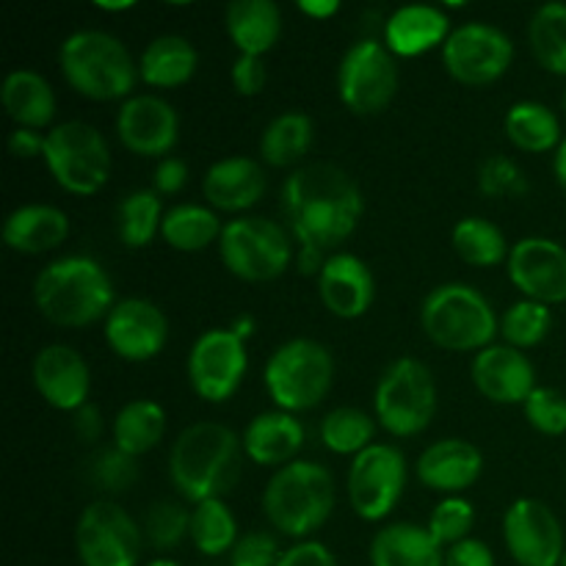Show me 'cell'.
<instances>
[{
    "label": "cell",
    "instance_id": "7",
    "mask_svg": "<svg viewBox=\"0 0 566 566\" xmlns=\"http://www.w3.org/2000/svg\"><path fill=\"white\" fill-rule=\"evenodd\" d=\"M269 398L282 412L315 409L335 385V357L329 348L310 337H293L274 348L263 370Z\"/></svg>",
    "mask_w": 566,
    "mask_h": 566
},
{
    "label": "cell",
    "instance_id": "13",
    "mask_svg": "<svg viewBox=\"0 0 566 566\" xmlns=\"http://www.w3.org/2000/svg\"><path fill=\"white\" fill-rule=\"evenodd\" d=\"M407 490V459L396 446L374 442L352 459L348 468V501L365 523H381L401 503Z\"/></svg>",
    "mask_w": 566,
    "mask_h": 566
},
{
    "label": "cell",
    "instance_id": "43",
    "mask_svg": "<svg viewBox=\"0 0 566 566\" xmlns=\"http://www.w3.org/2000/svg\"><path fill=\"white\" fill-rule=\"evenodd\" d=\"M86 475L97 492H103V495H119V492L130 490L138 481V464L136 459L127 457L116 446L97 448L88 457Z\"/></svg>",
    "mask_w": 566,
    "mask_h": 566
},
{
    "label": "cell",
    "instance_id": "57",
    "mask_svg": "<svg viewBox=\"0 0 566 566\" xmlns=\"http://www.w3.org/2000/svg\"><path fill=\"white\" fill-rule=\"evenodd\" d=\"M553 169H556L558 182H562V188L566 191V136H564L562 147L556 149V158H553Z\"/></svg>",
    "mask_w": 566,
    "mask_h": 566
},
{
    "label": "cell",
    "instance_id": "60",
    "mask_svg": "<svg viewBox=\"0 0 566 566\" xmlns=\"http://www.w3.org/2000/svg\"><path fill=\"white\" fill-rule=\"evenodd\" d=\"M558 566H566V551H564V558H562V564H558Z\"/></svg>",
    "mask_w": 566,
    "mask_h": 566
},
{
    "label": "cell",
    "instance_id": "12",
    "mask_svg": "<svg viewBox=\"0 0 566 566\" xmlns=\"http://www.w3.org/2000/svg\"><path fill=\"white\" fill-rule=\"evenodd\" d=\"M75 551L83 566H138L144 531L119 503L103 497L77 517Z\"/></svg>",
    "mask_w": 566,
    "mask_h": 566
},
{
    "label": "cell",
    "instance_id": "55",
    "mask_svg": "<svg viewBox=\"0 0 566 566\" xmlns=\"http://www.w3.org/2000/svg\"><path fill=\"white\" fill-rule=\"evenodd\" d=\"M298 11L313 17V20H329V17H335L340 11V3L337 0H302Z\"/></svg>",
    "mask_w": 566,
    "mask_h": 566
},
{
    "label": "cell",
    "instance_id": "24",
    "mask_svg": "<svg viewBox=\"0 0 566 566\" xmlns=\"http://www.w3.org/2000/svg\"><path fill=\"white\" fill-rule=\"evenodd\" d=\"M265 186L263 166L243 155L216 160L202 177V193L216 213H247L263 199Z\"/></svg>",
    "mask_w": 566,
    "mask_h": 566
},
{
    "label": "cell",
    "instance_id": "4",
    "mask_svg": "<svg viewBox=\"0 0 566 566\" xmlns=\"http://www.w3.org/2000/svg\"><path fill=\"white\" fill-rule=\"evenodd\" d=\"M59 66L64 81L94 103L130 99L138 83V61L122 39L105 31H75L61 42Z\"/></svg>",
    "mask_w": 566,
    "mask_h": 566
},
{
    "label": "cell",
    "instance_id": "14",
    "mask_svg": "<svg viewBox=\"0 0 566 566\" xmlns=\"http://www.w3.org/2000/svg\"><path fill=\"white\" fill-rule=\"evenodd\" d=\"M514 61V42L490 22H464L442 44V66L462 86H490Z\"/></svg>",
    "mask_w": 566,
    "mask_h": 566
},
{
    "label": "cell",
    "instance_id": "28",
    "mask_svg": "<svg viewBox=\"0 0 566 566\" xmlns=\"http://www.w3.org/2000/svg\"><path fill=\"white\" fill-rule=\"evenodd\" d=\"M224 28L238 55L263 59L282 36V11L274 0H232L224 11Z\"/></svg>",
    "mask_w": 566,
    "mask_h": 566
},
{
    "label": "cell",
    "instance_id": "54",
    "mask_svg": "<svg viewBox=\"0 0 566 566\" xmlns=\"http://www.w3.org/2000/svg\"><path fill=\"white\" fill-rule=\"evenodd\" d=\"M326 260H329V252H324V249L298 247V254H296L298 274H302V276H321Z\"/></svg>",
    "mask_w": 566,
    "mask_h": 566
},
{
    "label": "cell",
    "instance_id": "6",
    "mask_svg": "<svg viewBox=\"0 0 566 566\" xmlns=\"http://www.w3.org/2000/svg\"><path fill=\"white\" fill-rule=\"evenodd\" d=\"M420 326L437 348L453 354L484 352L501 332L490 298L464 282L437 285L420 307Z\"/></svg>",
    "mask_w": 566,
    "mask_h": 566
},
{
    "label": "cell",
    "instance_id": "61",
    "mask_svg": "<svg viewBox=\"0 0 566 566\" xmlns=\"http://www.w3.org/2000/svg\"><path fill=\"white\" fill-rule=\"evenodd\" d=\"M564 111H566V92H564Z\"/></svg>",
    "mask_w": 566,
    "mask_h": 566
},
{
    "label": "cell",
    "instance_id": "51",
    "mask_svg": "<svg viewBox=\"0 0 566 566\" xmlns=\"http://www.w3.org/2000/svg\"><path fill=\"white\" fill-rule=\"evenodd\" d=\"M446 566H495V553L481 539H462L446 551Z\"/></svg>",
    "mask_w": 566,
    "mask_h": 566
},
{
    "label": "cell",
    "instance_id": "11",
    "mask_svg": "<svg viewBox=\"0 0 566 566\" xmlns=\"http://www.w3.org/2000/svg\"><path fill=\"white\" fill-rule=\"evenodd\" d=\"M340 103L357 116H376L390 108L398 94L396 55L379 39H359L337 66Z\"/></svg>",
    "mask_w": 566,
    "mask_h": 566
},
{
    "label": "cell",
    "instance_id": "34",
    "mask_svg": "<svg viewBox=\"0 0 566 566\" xmlns=\"http://www.w3.org/2000/svg\"><path fill=\"white\" fill-rule=\"evenodd\" d=\"M111 434H114V446L125 451L127 457H144L164 440L166 409L149 398H136L116 412Z\"/></svg>",
    "mask_w": 566,
    "mask_h": 566
},
{
    "label": "cell",
    "instance_id": "23",
    "mask_svg": "<svg viewBox=\"0 0 566 566\" xmlns=\"http://www.w3.org/2000/svg\"><path fill=\"white\" fill-rule=\"evenodd\" d=\"M415 473H418L420 484L426 490L453 497L459 492L470 490L481 479V473H484V453L473 442L448 437V440L431 442L420 453Z\"/></svg>",
    "mask_w": 566,
    "mask_h": 566
},
{
    "label": "cell",
    "instance_id": "41",
    "mask_svg": "<svg viewBox=\"0 0 566 566\" xmlns=\"http://www.w3.org/2000/svg\"><path fill=\"white\" fill-rule=\"evenodd\" d=\"M553 329V310L547 304L531 302V298H520L512 307L503 313L501 318V335L503 343L512 348H534L551 335Z\"/></svg>",
    "mask_w": 566,
    "mask_h": 566
},
{
    "label": "cell",
    "instance_id": "35",
    "mask_svg": "<svg viewBox=\"0 0 566 566\" xmlns=\"http://www.w3.org/2000/svg\"><path fill=\"white\" fill-rule=\"evenodd\" d=\"M221 227L219 213L205 205H175L166 210L164 227H160V238L169 243L177 252H202V249L213 247L221 241Z\"/></svg>",
    "mask_w": 566,
    "mask_h": 566
},
{
    "label": "cell",
    "instance_id": "1",
    "mask_svg": "<svg viewBox=\"0 0 566 566\" xmlns=\"http://www.w3.org/2000/svg\"><path fill=\"white\" fill-rule=\"evenodd\" d=\"M282 213L298 247L332 252L357 232L365 197L346 169L318 160L293 169L282 182Z\"/></svg>",
    "mask_w": 566,
    "mask_h": 566
},
{
    "label": "cell",
    "instance_id": "27",
    "mask_svg": "<svg viewBox=\"0 0 566 566\" xmlns=\"http://www.w3.org/2000/svg\"><path fill=\"white\" fill-rule=\"evenodd\" d=\"M66 238H70V216L53 205H20L3 221V243L11 252H53Z\"/></svg>",
    "mask_w": 566,
    "mask_h": 566
},
{
    "label": "cell",
    "instance_id": "56",
    "mask_svg": "<svg viewBox=\"0 0 566 566\" xmlns=\"http://www.w3.org/2000/svg\"><path fill=\"white\" fill-rule=\"evenodd\" d=\"M230 329L235 332V335L241 337L243 343H247L249 337L254 335V318H252V315H241V318H235V321H232V326H230Z\"/></svg>",
    "mask_w": 566,
    "mask_h": 566
},
{
    "label": "cell",
    "instance_id": "47",
    "mask_svg": "<svg viewBox=\"0 0 566 566\" xmlns=\"http://www.w3.org/2000/svg\"><path fill=\"white\" fill-rule=\"evenodd\" d=\"M282 558L280 545L265 531H249L235 542L230 553V566H276Z\"/></svg>",
    "mask_w": 566,
    "mask_h": 566
},
{
    "label": "cell",
    "instance_id": "19",
    "mask_svg": "<svg viewBox=\"0 0 566 566\" xmlns=\"http://www.w3.org/2000/svg\"><path fill=\"white\" fill-rule=\"evenodd\" d=\"M105 343L125 363H149L169 340V321L149 298H122L105 318Z\"/></svg>",
    "mask_w": 566,
    "mask_h": 566
},
{
    "label": "cell",
    "instance_id": "21",
    "mask_svg": "<svg viewBox=\"0 0 566 566\" xmlns=\"http://www.w3.org/2000/svg\"><path fill=\"white\" fill-rule=\"evenodd\" d=\"M473 385L486 401L501 403V407H523L536 390V368L528 354L506 343H492L490 348L479 352L470 365Z\"/></svg>",
    "mask_w": 566,
    "mask_h": 566
},
{
    "label": "cell",
    "instance_id": "26",
    "mask_svg": "<svg viewBox=\"0 0 566 566\" xmlns=\"http://www.w3.org/2000/svg\"><path fill=\"white\" fill-rule=\"evenodd\" d=\"M243 453L260 468H285L296 462V453L304 446V426L296 415L282 412H260L249 420L243 431Z\"/></svg>",
    "mask_w": 566,
    "mask_h": 566
},
{
    "label": "cell",
    "instance_id": "46",
    "mask_svg": "<svg viewBox=\"0 0 566 566\" xmlns=\"http://www.w3.org/2000/svg\"><path fill=\"white\" fill-rule=\"evenodd\" d=\"M525 420L531 429L545 437L566 434V396L553 387H536L528 401L523 403Z\"/></svg>",
    "mask_w": 566,
    "mask_h": 566
},
{
    "label": "cell",
    "instance_id": "17",
    "mask_svg": "<svg viewBox=\"0 0 566 566\" xmlns=\"http://www.w3.org/2000/svg\"><path fill=\"white\" fill-rule=\"evenodd\" d=\"M509 280L523 298L553 304L566 302V247L553 238H523L509 252Z\"/></svg>",
    "mask_w": 566,
    "mask_h": 566
},
{
    "label": "cell",
    "instance_id": "52",
    "mask_svg": "<svg viewBox=\"0 0 566 566\" xmlns=\"http://www.w3.org/2000/svg\"><path fill=\"white\" fill-rule=\"evenodd\" d=\"M9 153L20 160H33L44 155V136L42 130H31V127H17L9 136Z\"/></svg>",
    "mask_w": 566,
    "mask_h": 566
},
{
    "label": "cell",
    "instance_id": "22",
    "mask_svg": "<svg viewBox=\"0 0 566 566\" xmlns=\"http://www.w3.org/2000/svg\"><path fill=\"white\" fill-rule=\"evenodd\" d=\"M318 296L335 318L357 321L374 307L376 280L370 265L352 252H335L318 276Z\"/></svg>",
    "mask_w": 566,
    "mask_h": 566
},
{
    "label": "cell",
    "instance_id": "16",
    "mask_svg": "<svg viewBox=\"0 0 566 566\" xmlns=\"http://www.w3.org/2000/svg\"><path fill=\"white\" fill-rule=\"evenodd\" d=\"M503 542L520 566H558L564 558V528L553 509L536 497H517L503 514Z\"/></svg>",
    "mask_w": 566,
    "mask_h": 566
},
{
    "label": "cell",
    "instance_id": "31",
    "mask_svg": "<svg viewBox=\"0 0 566 566\" xmlns=\"http://www.w3.org/2000/svg\"><path fill=\"white\" fill-rule=\"evenodd\" d=\"M199 70V53L186 36L164 33L144 48L138 59V77L153 88L186 86Z\"/></svg>",
    "mask_w": 566,
    "mask_h": 566
},
{
    "label": "cell",
    "instance_id": "45",
    "mask_svg": "<svg viewBox=\"0 0 566 566\" xmlns=\"http://www.w3.org/2000/svg\"><path fill=\"white\" fill-rule=\"evenodd\" d=\"M473 525H475L473 503L453 495V497H442V501L437 503L426 528H429V534L434 536L442 547H453L462 539H468Z\"/></svg>",
    "mask_w": 566,
    "mask_h": 566
},
{
    "label": "cell",
    "instance_id": "15",
    "mask_svg": "<svg viewBox=\"0 0 566 566\" xmlns=\"http://www.w3.org/2000/svg\"><path fill=\"white\" fill-rule=\"evenodd\" d=\"M247 343L230 326L202 332L193 340L186 363L191 390L208 403L230 401L241 390L243 379H247Z\"/></svg>",
    "mask_w": 566,
    "mask_h": 566
},
{
    "label": "cell",
    "instance_id": "44",
    "mask_svg": "<svg viewBox=\"0 0 566 566\" xmlns=\"http://www.w3.org/2000/svg\"><path fill=\"white\" fill-rule=\"evenodd\" d=\"M479 191L486 199H517L528 193V177L517 160L506 155H490L479 166Z\"/></svg>",
    "mask_w": 566,
    "mask_h": 566
},
{
    "label": "cell",
    "instance_id": "40",
    "mask_svg": "<svg viewBox=\"0 0 566 566\" xmlns=\"http://www.w3.org/2000/svg\"><path fill=\"white\" fill-rule=\"evenodd\" d=\"M528 42L547 72L566 77V3H545L534 11Z\"/></svg>",
    "mask_w": 566,
    "mask_h": 566
},
{
    "label": "cell",
    "instance_id": "42",
    "mask_svg": "<svg viewBox=\"0 0 566 566\" xmlns=\"http://www.w3.org/2000/svg\"><path fill=\"white\" fill-rule=\"evenodd\" d=\"M144 542L153 551L169 553L191 536V509L177 501H158L144 514Z\"/></svg>",
    "mask_w": 566,
    "mask_h": 566
},
{
    "label": "cell",
    "instance_id": "38",
    "mask_svg": "<svg viewBox=\"0 0 566 566\" xmlns=\"http://www.w3.org/2000/svg\"><path fill=\"white\" fill-rule=\"evenodd\" d=\"M164 208H160V197L153 188H138L130 191L119 202L116 210V232L119 241L127 249H144L155 241V235L164 227Z\"/></svg>",
    "mask_w": 566,
    "mask_h": 566
},
{
    "label": "cell",
    "instance_id": "10",
    "mask_svg": "<svg viewBox=\"0 0 566 566\" xmlns=\"http://www.w3.org/2000/svg\"><path fill=\"white\" fill-rule=\"evenodd\" d=\"M221 263L243 282H271L287 271L293 243L280 221L263 216H238L227 221L219 241Z\"/></svg>",
    "mask_w": 566,
    "mask_h": 566
},
{
    "label": "cell",
    "instance_id": "53",
    "mask_svg": "<svg viewBox=\"0 0 566 566\" xmlns=\"http://www.w3.org/2000/svg\"><path fill=\"white\" fill-rule=\"evenodd\" d=\"M72 426H75V434L77 440L86 442V446H97V440L103 437V415H99V409L94 407L92 401L86 403V407H81L75 412V420H72Z\"/></svg>",
    "mask_w": 566,
    "mask_h": 566
},
{
    "label": "cell",
    "instance_id": "58",
    "mask_svg": "<svg viewBox=\"0 0 566 566\" xmlns=\"http://www.w3.org/2000/svg\"><path fill=\"white\" fill-rule=\"evenodd\" d=\"M133 0H125V3H97L99 11H108V14H116V11H130L133 9Z\"/></svg>",
    "mask_w": 566,
    "mask_h": 566
},
{
    "label": "cell",
    "instance_id": "5",
    "mask_svg": "<svg viewBox=\"0 0 566 566\" xmlns=\"http://www.w3.org/2000/svg\"><path fill=\"white\" fill-rule=\"evenodd\" d=\"M335 512V475L318 462L285 464L271 475L263 492V514L280 534L310 539Z\"/></svg>",
    "mask_w": 566,
    "mask_h": 566
},
{
    "label": "cell",
    "instance_id": "39",
    "mask_svg": "<svg viewBox=\"0 0 566 566\" xmlns=\"http://www.w3.org/2000/svg\"><path fill=\"white\" fill-rule=\"evenodd\" d=\"M376 418L357 407H337L321 420V442L337 457H359L374 446Z\"/></svg>",
    "mask_w": 566,
    "mask_h": 566
},
{
    "label": "cell",
    "instance_id": "20",
    "mask_svg": "<svg viewBox=\"0 0 566 566\" xmlns=\"http://www.w3.org/2000/svg\"><path fill=\"white\" fill-rule=\"evenodd\" d=\"M31 379L42 401L59 412L75 415L92 396V368L81 352L64 343H50L33 357Z\"/></svg>",
    "mask_w": 566,
    "mask_h": 566
},
{
    "label": "cell",
    "instance_id": "48",
    "mask_svg": "<svg viewBox=\"0 0 566 566\" xmlns=\"http://www.w3.org/2000/svg\"><path fill=\"white\" fill-rule=\"evenodd\" d=\"M230 77L241 97H258L265 83H269V70H265V61L258 59V55H238Z\"/></svg>",
    "mask_w": 566,
    "mask_h": 566
},
{
    "label": "cell",
    "instance_id": "2",
    "mask_svg": "<svg viewBox=\"0 0 566 566\" xmlns=\"http://www.w3.org/2000/svg\"><path fill=\"white\" fill-rule=\"evenodd\" d=\"M243 440L224 423L202 420L180 431L169 453V479L191 506L224 497L241 475Z\"/></svg>",
    "mask_w": 566,
    "mask_h": 566
},
{
    "label": "cell",
    "instance_id": "50",
    "mask_svg": "<svg viewBox=\"0 0 566 566\" xmlns=\"http://www.w3.org/2000/svg\"><path fill=\"white\" fill-rule=\"evenodd\" d=\"M276 566H337V558L324 542L304 539L296 542L293 547H287Z\"/></svg>",
    "mask_w": 566,
    "mask_h": 566
},
{
    "label": "cell",
    "instance_id": "59",
    "mask_svg": "<svg viewBox=\"0 0 566 566\" xmlns=\"http://www.w3.org/2000/svg\"><path fill=\"white\" fill-rule=\"evenodd\" d=\"M144 566H180L177 562H171V558H155V562L144 564Z\"/></svg>",
    "mask_w": 566,
    "mask_h": 566
},
{
    "label": "cell",
    "instance_id": "33",
    "mask_svg": "<svg viewBox=\"0 0 566 566\" xmlns=\"http://www.w3.org/2000/svg\"><path fill=\"white\" fill-rule=\"evenodd\" d=\"M503 130L514 147L534 155L553 153L564 142L558 116L553 114V108H547L545 103H536V99L514 103L503 119Z\"/></svg>",
    "mask_w": 566,
    "mask_h": 566
},
{
    "label": "cell",
    "instance_id": "36",
    "mask_svg": "<svg viewBox=\"0 0 566 566\" xmlns=\"http://www.w3.org/2000/svg\"><path fill=\"white\" fill-rule=\"evenodd\" d=\"M451 243L459 258L473 269H495L509 263V241L497 224L484 216H464L451 232Z\"/></svg>",
    "mask_w": 566,
    "mask_h": 566
},
{
    "label": "cell",
    "instance_id": "32",
    "mask_svg": "<svg viewBox=\"0 0 566 566\" xmlns=\"http://www.w3.org/2000/svg\"><path fill=\"white\" fill-rule=\"evenodd\" d=\"M315 125L302 111H285L265 125L260 136V158L274 169H291L302 164L304 155L313 149Z\"/></svg>",
    "mask_w": 566,
    "mask_h": 566
},
{
    "label": "cell",
    "instance_id": "30",
    "mask_svg": "<svg viewBox=\"0 0 566 566\" xmlns=\"http://www.w3.org/2000/svg\"><path fill=\"white\" fill-rule=\"evenodd\" d=\"M0 103L17 127L42 130L55 116V92L36 70H14L0 86Z\"/></svg>",
    "mask_w": 566,
    "mask_h": 566
},
{
    "label": "cell",
    "instance_id": "3",
    "mask_svg": "<svg viewBox=\"0 0 566 566\" xmlns=\"http://www.w3.org/2000/svg\"><path fill=\"white\" fill-rule=\"evenodd\" d=\"M33 304L50 324L81 329L108 318L116 304L108 271L86 254L53 260L33 280Z\"/></svg>",
    "mask_w": 566,
    "mask_h": 566
},
{
    "label": "cell",
    "instance_id": "37",
    "mask_svg": "<svg viewBox=\"0 0 566 566\" xmlns=\"http://www.w3.org/2000/svg\"><path fill=\"white\" fill-rule=\"evenodd\" d=\"M202 556L216 558L232 553L238 536V520L232 514V509L227 506L224 497H216V501H202L197 506H191V536Z\"/></svg>",
    "mask_w": 566,
    "mask_h": 566
},
{
    "label": "cell",
    "instance_id": "9",
    "mask_svg": "<svg viewBox=\"0 0 566 566\" xmlns=\"http://www.w3.org/2000/svg\"><path fill=\"white\" fill-rule=\"evenodd\" d=\"M42 158L59 188L75 197H94L111 177L108 142L88 122L72 119L50 127Z\"/></svg>",
    "mask_w": 566,
    "mask_h": 566
},
{
    "label": "cell",
    "instance_id": "18",
    "mask_svg": "<svg viewBox=\"0 0 566 566\" xmlns=\"http://www.w3.org/2000/svg\"><path fill=\"white\" fill-rule=\"evenodd\" d=\"M116 136L138 158L164 160L180 142V116L164 97L133 94L116 114Z\"/></svg>",
    "mask_w": 566,
    "mask_h": 566
},
{
    "label": "cell",
    "instance_id": "8",
    "mask_svg": "<svg viewBox=\"0 0 566 566\" xmlns=\"http://www.w3.org/2000/svg\"><path fill=\"white\" fill-rule=\"evenodd\" d=\"M440 396L434 374L415 357H398L381 370L374 390L376 423L392 437H418L434 420Z\"/></svg>",
    "mask_w": 566,
    "mask_h": 566
},
{
    "label": "cell",
    "instance_id": "25",
    "mask_svg": "<svg viewBox=\"0 0 566 566\" xmlns=\"http://www.w3.org/2000/svg\"><path fill=\"white\" fill-rule=\"evenodd\" d=\"M451 36V20L442 6L409 3L385 20V48L396 59H418L429 50L442 48Z\"/></svg>",
    "mask_w": 566,
    "mask_h": 566
},
{
    "label": "cell",
    "instance_id": "49",
    "mask_svg": "<svg viewBox=\"0 0 566 566\" xmlns=\"http://www.w3.org/2000/svg\"><path fill=\"white\" fill-rule=\"evenodd\" d=\"M188 186V164L177 155L158 160L153 171V191L158 197H175Z\"/></svg>",
    "mask_w": 566,
    "mask_h": 566
},
{
    "label": "cell",
    "instance_id": "29",
    "mask_svg": "<svg viewBox=\"0 0 566 566\" xmlns=\"http://www.w3.org/2000/svg\"><path fill=\"white\" fill-rule=\"evenodd\" d=\"M370 566H446V553L426 525L392 523L370 542Z\"/></svg>",
    "mask_w": 566,
    "mask_h": 566
}]
</instances>
